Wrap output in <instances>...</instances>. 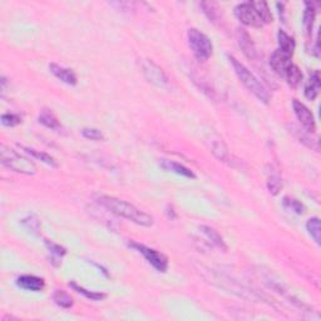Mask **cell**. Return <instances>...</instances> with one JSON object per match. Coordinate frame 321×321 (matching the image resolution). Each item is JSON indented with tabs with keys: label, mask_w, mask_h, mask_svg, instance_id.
<instances>
[{
	"label": "cell",
	"mask_w": 321,
	"mask_h": 321,
	"mask_svg": "<svg viewBox=\"0 0 321 321\" xmlns=\"http://www.w3.org/2000/svg\"><path fill=\"white\" fill-rule=\"evenodd\" d=\"M98 202L112 214L119 216V217L127 218V220L132 221L137 225L143 226V227H151L153 225V217L151 215L142 211L138 207L125 201V199L112 196H101L98 198Z\"/></svg>",
	"instance_id": "6da1fadb"
},
{
	"label": "cell",
	"mask_w": 321,
	"mask_h": 321,
	"mask_svg": "<svg viewBox=\"0 0 321 321\" xmlns=\"http://www.w3.org/2000/svg\"><path fill=\"white\" fill-rule=\"evenodd\" d=\"M291 57H293V55L277 49V51L273 52L272 55L270 57V67L272 68V70L276 74H278L280 77H284L286 70H288V68L293 64V63H291Z\"/></svg>",
	"instance_id": "9c48e42d"
},
{
	"label": "cell",
	"mask_w": 321,
	"mask_h": 321,
	"mask_svg": "<svg viewBox=\"0 0 321 321\" xmlns=\"http://www.w3.org/2000/svg\"><path fill=\"white\" fill-rule=\"evenodd\" d=\"M20 148L24 149L27 153L30 154V156H33L34 158L39 159L41 162L46 163V165L51 166V167H58V162L55 160L54 157H52L51 154L48 153H44V152H39V151H35V149L33 148H29V147H24V146H20Z\"/></svg>",
	"instance_id": "ffe728a7"
},
{
	"label": "cell",
	"mask_w": 321,
	"mask_h": 321,
	"mask_svg": "<svg viewBox=\"0 0 321 321\" xmlns=\"http://www.w3.org/2000/svg\"><path fill=\"white\" fill-rule=\"evenodd\" d=\"M277 39H278V46H280V51L285 52V53L293 55L295 52V41L293 36L289 35L288 33H285L284 30H280L277 34Z\"/></svg>",
	"instance_id": "ac0fdd59"
},
{
	"label": "cell",
	"mask_w": 321,
	"mask_h": 321,
	"mask_svg": "<svg viewBox=\"0 0 321 321\" xmlns=\"http://www.w3.org/2000/svg\"><path fill=\"white\" fill-rule=\"evenodd\" d=\"M235 15L237 17V19L240 20L242 24L247 25V27H264V23L261 22L260 17L257 15L254 5H252V2L238 4L237 7L235 8Z\"/></svg>",
	"instance_id": "8992f818"
},
{
	"label": "cell",
	"mask_w": 321,
	"mask_h": 321,
	"mask_svg": "<svg viewBox=\"0 0 321 321\" xmlns=\"http://www.w3.org/2000/svg\"><path fill=\"white\" fill-rule=\"evenodd\" d=\"M2 123L7 127H15L22 123V118L14 113H5L2 115Z\"/></svg>",
	"instance_id": "f1b7e54d"
},
{
	"label": "cell",
	"mask_w": 321,
	"mask_h": 321,
	"mask_svg": "<svg viewBox=\"0 0 321 321\" xmlns=\"http://www.w3.org/2000/svg\"><path fill=\"white\" fill-rule=\"evenodd\" d=\"M199 231H201V232L204 233V235L206 236V237L209 238V240L211 241L212 244L217 247V249L222 250V251H226V250H227L225 240H223L222 236H221L220 233L215 230V228L210 227V226H201V227H199Z\"/></svg>",
	"instance_id": "9a60e30c"
},
{
	"label": "cell",
	"mask_w": 321,
	"mask_h": 321,
	"mask_svg": "<svg viewBox=\"0 0 321 321\" xmlns=\"http://www.w3.org/2000/svg\"><path fill=\"white\" fill-rule=\"evenodd\" d=\"M142 72L149 83L157 87H165L168 84V77L162 68L157 65L153 60L144 59L142 62Z\"/></svg>",
	"instance_id": "52a82bcc"
},
{
	"label": "cell",
	"mask_w": 321,
	"mask_h": 321,
	"mask_svg": "<svg viewBox=\"0 0 321 321\" xmlns=\"http://www.w3.org/2000/svg\"><path fill=\"white\" fill-rule=\"evenodd\" d=\"M284 78H285L286 82H288V84L291 87V88H297L302 81L301 69H300L297 65L291 64L290 67L288 68V70H286Z\"/></svg>",
	"instance_id": "e0dca14e"
},
{
	"label": "cell",
	"mask_w": 321,
	"mask_h": 321,
	"mask_svg": "<svg viewBox=\"0 0 321 321\" xmlns=\"http://www.w3.org/2000/svg\"><path fill=\"white\" fill-rule=\"evenodd\" d=\"M201 7L204 8V12L205 14L207 15V18H209L211 22H216V19H217V15H216V4L215 3H211V2H204L201 3Z\"/></svg>",
	"instance_id": "4dcf8cb0"
},
{
	"label": "cell",
	"mask_w": 321,
	"mask_h": 321,
	"mask_svg": "<svg viewBox=\"0 0 321 321\" xmlns=\"http://www.w3.org/2000/svg\"><path fill=\"white\" fill-rule=\"evenodd\" d=\"M82 134H83L84 138L92 139V141H103L104 139L103 133L97 128H84L82 131Z\"/></svg>",
	"instance_id": "f546056e"
},
{
	"label": "cell",
	"mask_w": 321,
	"mask_h": 321,
	"mask_svg": "<svg viewBox=\"0 0 321 321\" xmlns=\"http://www.w3.org/2000/svg\"><path fill=\"white\" fill-rule=\"evenodd\" d=\"M38 119H39V123H42L43 126H46V127L49 128V130L59 131L60 128H62V126H60L57 115H55L51 109L42 110L41 114H39V117H38Z\"/></svg>",
	"instance_id": "2e32d148"
},
{
	"label": "cell",
	"mask_w": 321,
	"mask_h": 321,
	"mask_svg": "<svg viewBox=\"0 0 321 321\" xmlns=\"http://www.w3.org/2000/svg\"><path fill=\"white\" fill-rule=\"evenodd\" d=\"M0 160L4 167L17 173L28 176H33L36 173V166L34 165L33 160L18 153L17 151L7 147L5 144L0 146Z\"/></svg>",
	"instance_id": "3957f363"
},
{
	"label": "cell",
	"mask_w": 321,
	"mask_h": 321,
	"mask_svg": "<svg viewBox=\"0 0 321 321\" xmlns=\"http://www.w3.org/2000/svg\"><path fill=\"white\" fill-rule=\"evenodd\" d=\"M267 188L270 191V193H272L273 196H276L281 191V188H283V181H281V177L278 176V173L275 172V171H268Z\"/></svg>",
	"instance_id": "603a6c76"
},
{
	"label": "cell",
	"mask_w": 321,
	"mask_h": 321,
	"mask_svg": "<svg viewBox=\"0 0 321 321\" xmlns=\"http://www.w3.org/2000/svg\"><path fill=\"white\" fill-rule=\"evenodd\" d=\"M236 36H237L238 46L244 52V54L249 58L250 60H256L257 59V51L256 47H255L254 42H252L251 36L247 33L245 29H237L236 31Z\"/></svg>",
	"instance_id": "30bf717a"
},
{
	"label": "cell",
	"mask_w": 321,
	"mask_h": 321,
	"mask_svg": "<svg viewBox=\"0 0 321 321\" xmlns=\"http://www.w3.org/2000/svg\"><path fill=\"white\" fill-rule=\"evenodd\" d=\"M130 247H132L136 251H138L139 254L143 255L146 261L156 268L158 272H166V271H167L168 259L166 255L162 254V252L157 251V250L154 249H151V247L144 246V245L142 244H138V242H131Z\"/></svg>",
	"instance_id": "5b68a950"
},
{
	"label": "cell",
	"mask_w": 321,
	"mask_h": 321,
	"mask_svg": "<svg viewBox=\"0 0 321 321\" xmlns=\"http://www.w3.org/2000/svg\"><path fill=\"white\" fill-rule=\"evenodd\" d=\"M187 39L189 48H191L192 53L197 60L206 62L210 59L212 52H214V46H212V42L210 41L206 34L199 31L198 29L192 28L188 30Z\"/></svg>",
	"instance_id": "277c9868"
},
{
	"label": "cell",
	"mask_w": 321,
	"mask_h": 321,
	"mask_svg": "<svg viewBox=\"0 0 321 321\" xmlns=\"http://www.w3.org/2000/svg\"><path fill=\"white\" fill-rule=\"evenodd\" d=\"M293 108L297 119L301 123L302 127L305 128V131L309 133H314L316 131V123H315V117L311 113V110L305 106L304 103L297 101V99H294L293 101Z\"/></svg>",
	"instance_id": "ba28073f"
},
{
	"label": "cell",
	"mask_w": 321,
	"mask_h": 321,
	"mask_svg": "<svg viewBox=\"0 0 321 321\" xmlns=\"http://www.w3.org/2000/svg\"><path fill=\"white\" fill-rule=\"evenodd\" d=\"M306 230L317 245L321 244V226L319 217H311L306 222Z\"/></svg>",
	"instance_id": "cb8c5ba5"
},
{
	"label": "cell",
	"mask_w": 321,
	"mask_h": 321,
	"mask_svg": "<svg viewBox=\"0 0 321 321\" xmlns=\"http://www.w3.org/2000/svg\"><path fill=\"white\" fill-rule=\"evenodd\" d=\"M46 245H47V247H48L49 251H51L53 255H55V256L62 257V256H64L65 254H67V250H65L64 247L60 246V245H58V244H55V242H53V241L47 240Z\"/></svg>",
	"instance_id": "1f68e13d"
},
{
	"label": "cell",
	"mask_w": 321,
	"mask_h": 321,
	"mask_svg": "<svg viewBox=\"0 0 321 321\" xmlns=\"http://www.w3.org/2000/svg\"><path fill=\"white\" fill-rule=\"evenodd\" d=\"M53 300L58 306L63 307V309H70L73 304H74L72 296L63 290H55L53 294Z\"/></svg>",
	"instance_id": "d4e9b609"
},
{
	"label": "cell",
	"mask_w": 321,
	"mask_h": 321,
	"mask_svg": "<svg viewBox=\"0 0 321 321\" xmlns=\"http://www.w3.org/2000/svg\"><path fill=\"white\" fill-rule=\"evenodd\" d=\"M159 166L160 168H163V170L167 171V172L176 173V175L183 176V177L187 178H196V175H194L189 168L185 167V166L181 165V163L173 162V160L170 159H162L159 162Z\"/></svg>",
	"instance_id": "4fadbf2b"
},
{
	"label": "cell",
	"mask_w": 321,
	"mask_h": 321,
	"mask_svg": "<svg viewBox=\"0 0 321 321\" xmlns=\"http://www.w3.org/2000/svg\"><path fill=\"white\" fill-rule=\"evenodd\" d=\"M211 149H212V153L215 154L216 158H218L222 162H227L228 157H230V153H228V149L226 147V144L223 143L222 139H214L211 141Z\"/></svg>",
	"instance_id": "d6986e66"
},
{
	"label": "cell",
	"mask_w": 321,
	"mask_h": 321,
	"mask_svg": "<svg viewBox=\"0 0 321 321\" xmlns=\"http://www.w3.org/2000/svg\"><path fill=\"white\" fill-rule=\"evenodd\" d=\"M320 73L319 70H315L311 75H310V79L305 86V97H306L309 101H314L317 96H319L320 92Z\"/></svg>",
	"instance_id": "5bb4252c"
},
{
	"label": "cell",
	"mask_w": 321,
	"mask_h": 321,
	"mask_svg": "<svg viewBox=\"0 0 321 321\" xmlns=\"http://www.w3.org/2000/svg\"><path fill=\"white\" fill-rule=\"evenodd\" d=\"M315 20V8L312 3H306V9L304 13V27L307 35H310L312 31V25Z\"/></svg>",
	"instance_id": "484cf974"
},
{
	"label": "cell",
	"mask_w": 321,
	"mask_h": 321,
	"mask_svg": "<svg viewBox=\"0 0 321 321\" xmlns=\"http://www.w3.org/2000/svg\"><path fill=\"white\" fill-rule=\"evenodd\" d=\"M252 5H254L257 15L264 24H268V23L272 22V14H271V10L266 2H252Z\"/></svg>",
	"instance_id": "44dd1931"
},
{
	"label": "cell",
	"mask_w": 321,
	"mask_h": 321,
	"mask_svg": "<svg viewBox=\"0 0 321 321\" xmlns=\"http://www.w3.org/2000/svg\"><path fill=\"white\" fill-rule=\"evenodd\" d=\"M22 225L24 226L27 230L30 231V232L35 233L38 235V231L41 230V221L35 217V216H28V217L23 218L22 220Z\"/></svg>",
	"instance_id": "83f0119b"
},
{
	"label": "cell",
	"mask_w": 321,
	"mask_h": 321,
	"mask_svg": "<svg viewBox=\"0 0 321 321\" xmlns=\"http://www.w3.org/2000/svg\"><path fill=\"white\" fill-rule=\"evenodd\" d=\"M284 207H285L286 210H289V211L291 212H295V214L297 215H302L305 212V206L301 204L300 201H297L296 198H293V197H284Z\"/></svg>",
	"instance_id": "4316f807"
},
{
	"label": "cell",
	"mask_w": 321,
	"mask_h": 321,
	"mask_svg": "<svg viewBox=\"0 0 321 321\" xmlns=\"http://www.w3.org/2000/svg\"><path fill=\"white\" fill-rule=\"evenodd\" d=\"M228 60H230L231 65L233 67V70H235L236 75L238 77V79L241 81V83L256 97L259 101H261L262 103L267 104L270 102V93L264 87V84L261 83L256 77L254 75V73L250 72L241 62H238L235 57L232 55H228Z\"/></svg>",
	"instance_id": "7a4b0ae2"
},
{
	"label": "cell",
	"mask_w": 321,
	"mask_h": 321,
	"mask_svg": "<svg viewBox=\"0 0 321 321\" xmlns=\"http://www.w3.org/2000/svg\"><path fill=\"white\" fill-rule=\"evenodd\" d=\"M69 286L73 289V290L77 291L78 294H82L84 297H87V299H89V300H93V301H102V300H104L107 297L106 294L87 290V289H84V288H82V286L77 285L74 281H70Z\"/></svg>",
	"instance_id": "7402d4cb"
},
{
	"label": "cell",
	"mask_w": 321,
	"mask_h": 321,
	"mask_svg": "<svg viewBox=\"0 0 321 321\" xmlns=\"http://www.w3.org/2000/svg\"><path fill=\"white\" fill-rule=\"evenodd\" d=\"M17 285L19 288L24 289L28 291H34V293H38L42 291L46 288V283L42 277L34 275H23L20 277L17 278Z\"/></svg>",
	"instance_id": "7c38bea8"
},
{
	"label": "cell",
	"mask_w": 321,
	"mask_h": 321,
	"mask_svg": "<svg viewBox=\"0 0 321 321\" xmlns=\"http://www.w3.org/2000/svg\"><path fill=\"white\" fill-rule=\"evenodd\" d=\"M49 70L58 78L63 82V83L68 84V86H75L78 83V78L77 74L74 73V70L69 69V68L62 67L59 64H55V63H52L49 65Z\"/></svg>",
	"instance_id": "8fae6325"
}]
</instances>
